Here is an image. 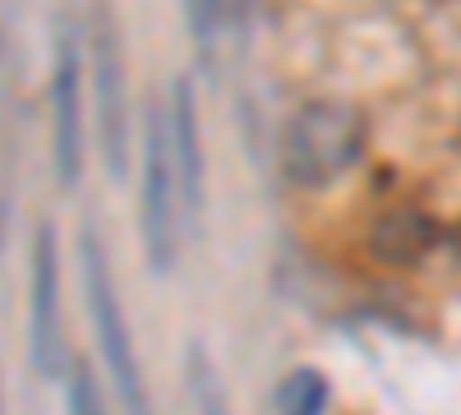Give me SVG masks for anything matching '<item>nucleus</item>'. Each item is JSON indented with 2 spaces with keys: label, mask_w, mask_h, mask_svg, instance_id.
Instances as JSON below:
<instances>
[{
  "label": "nucleus",
  "mask_w": 461,
  "mask_h": 415,
  "mask_svg": "<svg viewBox=\"0 0 461 415\" xmlns=\"http://www.w3.org/2000/svg\"><path fill=\"white\" fill-rule=\"evenodd\" d=\"M277 410L282 415H323L328 410V379L319 369H291L282 379V392H277Z\"/></svg>",
  "instance_id": "obj_9"
},
{
  "label": "nucleus",
  "mask_w": 461,
  "mask_h": 415,
  "mask_svg": "<svg viewBox=\"0 0 461 415\" xmlns=\"http://www.w3.org/2000/svg\"><path fill=\"white\" fill-rule=\"evenodd\" d=\"M28 342H32L37 374H42V379H65L69 351H65V319H60V240H56V226H42L37 245H32Z\"/></svg>",
  "instance_id": "obj_4"
},
{
  "label": "nucleus",
  "mask_w": 461,
  "mask_h": 415,
  "mask_svg": "<svg viewBox=\"0 0 461 415\" xmlns=\"http://www.w3.org/2000/svg\"><path fill=\"white\" fill-rule=\"evenodd\" d=\"M148 153H143V254L152 273H171L180 258V180L171 162V139L167 116L152 111L148 116Z\"/></svg>",
  "instance_id": "obj_3"
},
{
  "label": "nucleus",
  "mask_w": 461,
  "mask_h": 415,
  "mask_svg": "<svg viewBox=\"0 0 461 415\" xmlns=\"http://www.w3.org/2000/svg\"><path fill=\"white\" fill-rule=\"evenodd\" d=\"M79 249H84L88 314H93V328H97V347H102V360L111 369L115 397H121L125 415H152V401H148V388H143V369H139V351H134V337H130V323H125V310H121V295H115L106 254H102L93 231L84 236Z\"/></svg>",
  "instance_id": "obj_2"
},
{
  "label": "nucleus",
  "mask_w": 461,
  "mask_h": 415,
  "mask_svg": "<svg viewBox=\"0 0 461 415\" xmlns=\"http://www.w3.org/2000/svg\"><path fill=\"white\" fill-rule=\"evenodd\" d=\"M97 121H102V148H106V171L125 176L130 171V111H125V60L115 28L106 19L97 23Z\"/></svg>",
  "instance_id": "obj_5"
},
{
  "label": "nucleus",
  "mask_w": 461,
  "mask_h": 415,
  "mask_svg": "<svg viewBox=\"0 0 461 415\" xmlns=\"http://www.w3.org/2000/svg\"><path fill=\"white\" fill-rule=\"evenodd\" d=\"M189 388H194V410L199 415H230L226 410V392H221V383H217V374H212L203 351L189 356Z\"/></svg>",
  "instance_id": "obj_10"
},
{
  "label": "nucleus",
  "mask_w": 461,
  "mask_h": 415,
  "mask_svg": "<svg viewBox=\"0 0 461 415\" xmlns=\"http://www.w3.org/2000/svg\"><path fill=\"white\" fill-rule=\"evenodd\" d=\"M51 102H56V171L65 185H79L84 171V106H79V42L74 32L60 28L56 42V79H51Z\"/></svg>",
  "instance_id": "obj_6"
},
{
  "label": "nucleus",
  "mask_w": 461,
  "mask_h": 415,
  "mask_svg": "<svg viewBox=\"0 0 461 415\" xmlns=\"http://www.w3.org/2000/svg\"><path fill=\"white\" fill-rule=\"evenodd\" d=\"M167 139H171V162L180 180V203L189 208V221L203 212V139H199V102L194 84L176 79L171 88V116H167Z\"/></svg>",
  "instance_id": "obj_7"
},
{
  "label": "nucleus",
  "mask_w": 461,
  "mask_h": 415,
  "mask_svg": "<svg viewBox=\"0 0 461 415\" xmlns=\"http://www.w3.org/2000/svg\"><path fill=\"white\" fill-rule=\"evenodd\" d=\"M69 415H106L102 392L93 383V374L84 365H74V383H69Z\"/></svg>",
  "instance_id": "obj_11"
},
{
  "label": "nucleus",
  "mask_w": 461,
  "mask_h": 415,
  "mask_svg": "<svg viewBox=\"0 0 461 415\" xmlns=\"http://www.w3.org/2000/svg\"><path fill=\"white\" fill-rule=\"evenodd\" d=\"M438 240H443V226L415 203H397L369 226V254L383 268H415L425 254H434Z\"/></svg>",
  "instance_id": "obj_8"
},
{
  "label": "nucleus",
  "mask_w": 461,
  "mask_h": 415,
  "mask_svg": "<svg viewBox=\"0 0 461 415\" xmlns=\"http://www.w3.org/2000/svg\"><path fill=\"white\" fill-rule=\"evenodd\" d=\"M365 111L351 102H337V97H319L310 106H300L286 139H282V162L286 176L304 190H323V185L341 180L365 153Z\"/></svg>",
  "instance_id": "obj_1"
}]
</instances>
